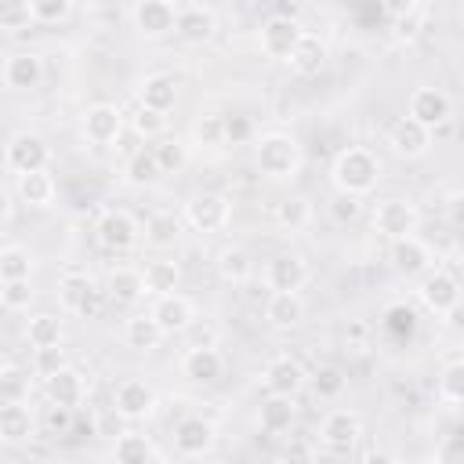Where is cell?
<instances>
[{
	"label": "cell",
	"instance_id": "cell-19",
	"mask_svg": "<svg viewBox=\"0 0 464 464\" xmlns=\"http://www.w3.org/2000/svg\"><path fill=\"white\" fill-rule=\"evenodd\" d=\"M149 315L160 323V330H163V334H185V330H188V326L199 319V315H196L192 297H185V294H178V290L160 294V297L152 301Z\"/></svg>",
	"mask_w": 464,
	"mask_h": 464
},
{
	"label": "cell",
	"instance_id": "cell-42",
	"mask_svg": "<svg viewBox=\"0 0 464 464\" xmlns=\"http://www.w3.org/2000/svg\"><path fill=\"white\" fill-rule=\"evenodd\" d=\"M304 384H312L315 399H341L344 388H348V377L334 362H323V366L312 370V377H304Z\"/></svg>",
	"mask_w": 464,
	"mask_h": 464
},
{
	"label": "cell",
	"instance_id": "cell-15",
	"mask_svg": "<svg viewBox=\"0 0 464 464\" xmlns=\"http://www.w3.org/2000/svg\"><path fill=\"white\" fill-rule=\"evenodd\" d=\"M228 362L218 344H188L181 355V377L192 384H218L225 377Z\"/></svg>",
	"mask_w": 464,
	"mask_h": 464
},
{
	"label": "cell",
	"instance_id": "cell-12",
	"mask_svg": "<svg viewBox=\"0 0 464 464\" xmlns=\"http://www.w3.org/2000/svg\"><path fill=\"white\" fill-rule=\"evenodd\" d=\"M359 435H362V417L348 406H337L319 420V442L334 453H348L359 442Z\"/></svg>",
	"mask_w": 464,
	"mask_h": 464
},
{
	"label": "cell",
	"instance_id": "cell-50",
	"mask_svg": "<svg viewBox=\"0 0 464 464\" xmlns=\"http://www.w3.org/2000/svg\"><path fill=\"white\" fill-rule=\"evenodd\" d=\"M130 127H134V134L138 138H160L163 134V127H167V116L163 112H156V109H145V105H138V112L130 116Z\"/></svg>",
	"mask_w": 464,
	"mask_h": 464
},
{
	"label": "cell",
	"instance_id": "cell-32",
	"mask_svg": "<svg viewBox=\"0 0 464 464\" xmlns=\"http://www.w3.org/2000/svg\"><path fill=\"white\" fill-rule=\"evenodd\" d=\"M163 337L167 334L160 330V323L149 312H138V315H130L123 323V341H127L130 352H156L163 344Z\"/></svg>",
	"mask_w": 464,
	"mask_h": 464
},
{
	"label": "cell",
	"instance_id": "cell-48",
	"mask_svg": "<svg viewBox=\"0 0 464 464\" xmlns=\"http://www.w3.org/2000/svg\"><path fill=\"white\" fill-rule=\"evenodd\" d=\"M25 395H29V373L22 366L7 362L0 373V402L4 399H25Z\"/></svg>",
	"mask_w": 464,
	"mask_h": 464
},
{
	"label": "cell",
	"instance_id": "cell-28",
	"mask_svg": "<svg viewBox=\"0 0 464 464\" xmlns=\"http://www.w3.org/2000/svg\"><path fill=\"white\" fill-rule=\"evenodd\" d=\"M14 192H18V199H22L25 207H33V210H47V207L54 203V196H58V185H54V178H51L47 167H44V170L14 174Z\"/></svg>",
	"mask_w": 464,
	"mask_h": 464
},
{
	"label": "cell",
	"instance_id": "cell-53",
	"mask_svg": "<svg viewBox=\"0 0 464 464\" xmlns=\"http://www.w3.org/2000/svg\"><path fill=\"white\" fill-rule=\"evenodd\" d=\"M359 214H362V199H359V196H344V192L334 196V203H330V218H334V221L344 225V221H355Z\"/></svg>",
	"mask_w": 464,
	"mask_h": 464
},
{
	"label": "cell",
	"instance_id": "cell-46",
	"mask_svg": "<svg viewBox=\"0 0 464 464\" xmlns=\"http://www.w3.org/2000/svg\"><path fill=\"white\" fill-rule=\"evenodd\" d=\"M33 22L29 0H0V29L4 33H22Z\"/></svg>",
	"mask_w": 464,
	"mask_h": 464
},
{
	"label": "cell",
	"instance_id": "cell-39",
	"mask_svg": "<svg viewBox=\"0 0 464 464\" xmlns=\"http://www.w3.org/2000/svg\"><path fill=\"white\" fill-rule=\"evenodd\" d=\"M141 297H145V286H141V272H138V268L120 265V268L109 272V301H116V304H134V301H141Z\"/></svg>",
	"mask_w": 464,
	"mask_h": 464
},
{
	"label": "cell",
	"instance_id": "cell-2",
	"mask_svg": "<svg viewBox=\"0 0 464 464\" xmlns=\"http://www.w3.org/2000/svg\"><path fill=\"white\" fill-rule=\"evenodd\" d=\"M254 167L261 178L268 181H290L301 174L304 167V149L294 134L286 130H268V134H257L254 141Z\"/></svg>",
	"mask_w": 464,
	"mask_h": 464
},
{
	"label": "cell",
	"instance_id": "cell-33",
	"mask_svg": "<svg viewBox=\"0 0 464 464\" xmlns=\"http://www.w3.org/2000/svg\"><path fill=\"white\" fill-rule=\"evenodd\" d=\"M181 283V265L170 261V257H156L141 268V286H145V297H160V294H170L178 290Z\"/></svg>",
	"mask_w": 464,
	"mask_h": 464
},
{
	"label": "cell",
	"instance_id": "cell-40",
	"mask_svg": "<svg viewBox=\"0 0 464 464\" xmlns=\"http://www.w3.org/2000/svg\"><path fill=\"white\" fill-rule=\"evenodd\" d=\"M312 199L308 196H286L283 203H276V225L283 232H301L312 225Z\"/></svg>",
	"mask_w": 464,
	"mask_h": 464
},
{
	"label": "cell",
	"instance_id": "cell-17",
	"mask_svg": "<svg viewBox=\"0 0 464 464\" xmlns=\"http://www.w3.org/2000/svg\"><path fill=\"white\" fill-rule=\"evenodd\" d=\"M174 14H178V7L170 0H134L130 25L145 40H163V36L174 33Z\"/></svg>",
	"mask_w": 464,
	"mask_h": 464
},
{
	"label": "cell",
	"instance_id": "cell-21",
	"mask_svg": "<svg viewBox=\"0 0 464 464\" xmlns=\"http://www.w3.org/2000/svg\"><path fill=\"white\" fill-rule=\"evenodd\" d=\"M0 80L7 91H36L44 83V58L36 51H14L4 58Z\"/></svg>",
	"mask_w": 464,
	"mask_h": 464
},
{
	"label": "cell",
	"instance_id": "cell-30",
	"mask_svg": "<svg viewBox=\"0 0 464 464\" xmlns=\"http://www.w3.org/2000/svg\"><path fill=\"white\" fill-rule=\"evenodd\" d=\"M297 420V402L294 395H268L261 406H257V428L265 435H286Z\"/></svg>",
	"mask_w": 464,
	"mask_h": 464
},
{
	"label": "cell",
	"instance_id": "cell-34",
	"mask_svg": "<svg viewBox=\"0 0 464 464\" xmlns=\"http://www.w3.org/2000/svg\"><path fill=\"white\" fill-rule=\"evenodd\" d=\"M62 337H65V326H62L58 312H33L25 319V341H29L33 352L36 348H54V344H62Z\"/></svg>",
	"mask_w": 464,
	"mask_h": 464
},
{
	"label": "cell",
	"instance_id": "cell-9",
	"mask_svg": "<svg viewBox=\"0 0 464 464\" xmlns=\"http://www.w3.org/2000/svg\"><path fill=\"white\" fill-rule=\"evenodd\" d=\"M431 141H435V130L420 127V123L410 120V116H399V120L388 127V134H384V145H388V152H392L395 160H420V156L431 152Z\"/></svg>",
	"mask_w": 464,
	"mask_h": 464
},
{
	"label": "cell",
	"instance_id": "cell-27",
	"mask_svg": "<svg viewBox=\"0 0 464 464\" xmlns=\"http://www.w3.org/2000/svg\"><path fill=\"white\" fill-rule=\"evenodd\" d=\"M326 58H330L326 40L315 36V33H301L297 44H294V51H290V58H286V65H290L297 76H315V72H323Z\"/></svg>",
	"mask_w": 464,
	"mask_h": 464
},
{
	"label": "cell",
	"instance_id": "cell-26",
	"mask_svg": "<svg viewBox=\"0 0 464 464\" xmlns=\"http://www.w3.org/2000/svg\"><path fill=\"white\" fill-rule=\"evenodd\" d=\"M265 323L276 330H294L304 323V301L297 290H268L265 297Z\"/></svg>",
	"mask_w": 464,
	"mask_h": 464
},
{
	"label": "cell",
	"instance_id": "cell-54",
	"mask_svg": "<svg viewBox=\"0 0 464 464\" xmlns=\"http://www.w3.org/2000/svg\"><path fill=\"white\" fill-rule=\"evenodd\" d=\"M381 11L395 22H406V18H417L420 11V0H381Z\"/></svg>",
	"mask_w": 464,
	"mask_h": 464
},
{
	"label": "cell",
	"instance_id": "cell-8",
	"mask_svg": "<svg viewBox=\"0 0 464 464\" xmlns=\"http://www.w3.org/2000/svg\"><path fill=\"white\" fill-rule=\"evenodd\" d=\"M112 410L116 417L138 424V420H149L156 413V388L141 377H123L112 392Z\"/></svg>",
	"mask_w": 464,
	"mask_h": 464
},
{
	"label": "cell",
	"instance_id": "cell-25",
	"mask_svg": "<svg viewBox=\"0 0 464 464\" xmlns=\"http://www.w3.org/2000/svg\"><path fill=\"white\" fill-rule=\"evenodd\" d=\"M312 279L308 272V261L301 254H276L268 265H265V286L268 290H297Z\"/></svg>",
	"mask_w": 464,
	"mask_h": 464
},
{
	"label": "cell",
	"instance_id": "cell-47",
	"mask_svg": "<svg viewBox=\"0 0 464 464\" xmlns=\"http://www.w3.org/2000/svg\"><path fill=\"white\" fill-rule=\"evenodd\" d=\"M221 130H225V145H246V141L257 138L254 120L243 116V112H228V116H221Z\"/></svg>",
	"mask_w": 464,
	"mask_h": 464
},
{
	"label": "cell",
	"instance_id": "cell-4",
	"mask_svg": "<svg viewBox=\"0 0 464 464\" xmlns=\"http://www.w3.org/2000/svg\"><path fill=\"white\" fill-rule=\"evenodd\" d=\"M181 221L196 232H225L228 221H232V199L225 192H192L185 210H181Z\"/></svg>",
	"mask_w": 464,
	"mask_h": 464
},
{
	"label": "cell",
	"instance_id": "cell-14",
	"mask_svg": "<svg viewBox=\"0 0 464 464\" xmlns=\"http://www.w3.org/2000/svg\"><path fill=\"white\" fill-rule=\"evenodd\" d=\"M301 22L294 14H272L261 22V33H257V44H261V54L265 58H276V62H286L297 36H301Z\"/></svg>",
	"mask_w": 464,
	"mask_h": 464
},
{
	"label": "cell",
	"instance_id": "cell-1",
	"mask_svg": "<svg viewBox=\"0 0 464 464\" xmlns=\"http://www.w3.org/2000/svg\"><path fill=\"white\" fill-rule=\"evenodd\" d=\"M384 167H381V156L366 145H348L334 156L330 163V185L334 192H344V196H370L381 181Z\"/></svg>",
	"mask_w": 464,
	"mask_h": 464
},
{
	"label": "cell",
	"instance_id": "cell-44",
	"mask_svg": "<svg viewBox=\"0 0 464 464\" xmlns=\"http://www.w3.org/2000/svg\"><path fill=\"white\" fill-rule=\"evenodd\" d=\"M36 290H33V279H0V304L7 312H25L33 304Z\"/></svg>",
	"mask_w": 464,
	"mask_h": 464
},
{
	"label": "cell",
	"instance_id": "cell-56",
	"mask_svg": "<svg viewBox=\"0 0 464 464\" xmlns=\"http://www.w3.org/2000/svg\"><path fill=\"white\" fill-rule=\"evenodd\" d=\"M457 453H460V435H450V439H446V446H442L435 457H439V460H453Z\"/></svg>",
	"mask_w": 464,
	"mask_h": 464
},
{
	"label": "cell",
	"instance_id": "cell-49",
	"mask_svg": "<svg viewBox=\"0 0 464 464\" xmlns=\"http://www.w3.org/2000/svg\"><path fill=\"white\" fill-rule=\"evenodd\" d=\"M29 7H33V22L54 25V22H65L72 14L76 0H29Z\"/></svg>",
	"mask_w": 464,
	"mask_h": 464
},
{
	"label": "cell",
	"instance_id": "cell-31",
	"mask_svg": "<svg viewBox=\"0 0 464 464\" xmlns=\"http://www.w3.org/2000/svg\"><path fill=\"white\" fill-rule=\"evenodd\" d=\"M181 228H185V221H181L174 210H152V214L145 218V225H141V236H145L149 246L167 250V246H174V243L181 239Z\"/></svg>",
	"mask_w": 464,
	"mask_h": 464
},
{
	"label": "cell",
	"instance_id": "cell-38",
	"mask_svg": "<svg viewBox=\"0 0 464 464\" xmlns=\"http://www.w3.org/2000/svg\"><path fill=\"white\" fill-rule=\"evenodd\" d=\"M160 457L163 453L156 450V442L138 431H123L112 442V460H120V464H145V460H160Z\"/></svg>",
	"mask_w": 464,
	"mask_h": 464
},
{
	"label": "cell",
	"instance_id": "cell-7",
	"mask_svg": "<svg viewBox=\"0 0 464 464\" xmlns=\"http://www.w3.org/2000/svg\"><path fill=\"white\" fill-rule=\"evenodd\" d=\"M420 228V210L410 196H388L373 207V232H381L384 239H402L413 236Z\"/></svg>",
	"mask_w": 464,
	"mask_h": 464
},
{
	"label": "cell",
	"instance_id": "cell-58",
	"mask_svg": "<svg viewBox=\"0 0 464 464\" xmlns=\"http://www.w3.org/2000/svg\"><path fill=\"white\" fill-rule=\"evenodd\" d=\"M4 366H7V362H4V359H0V373H4Z\"/></svg>",
	"mask_w": 464,
	"mask_h": 464
},
{
	"label": "cell",
	"instance_id": "cell-24",
	"mask_svg": "<svg viewBox=\"0 0 464 464\" xmlns=\"http://www.w3.org/2000/svg\"><path fill=\"white\" fill-rule=\"evenodd\" d=\"M36 435V413L25 406V399H4L0 402V442L22 446Z\"/></svg>",
	"mask_w": 464,
	"mask_h": 464
},
{
	"label": "cell",
	"instance_id": "cell-41",
	"mask_svg": "<svg viewBox=\"0 0 464 464\" xmlns=\"http://www.w3.org/2000/svg\"><path fill=\"white\" fill-rule=\"evenodd\" d=\"M33 250L22 246V243H11V246H0V279H33Z\"/></svg>",
	"mask_w": 464,
	"mask_h": 464
},
{
	"label": "cell",
	"instance_id": "cell-35",
	"mask_svg": "<svg viewBox=\"0 0 464 464\" xmlns=\"http://www.w3.org/2000/svg\"><path fill=\"white\" fill-rule=\"evenodd\" d=\"M214 272H218V279L221 283H228V286H243L246 279H250V272H254V265H250V254L243 250V246H221L218 250V257H214Z\"/></svg>",
	"mask_w": 464,
	"mask_h": 464
},
{
	"label": "cell",
	"instance_id": "cell-18",
	"mask_svg": "<svg viewBox=\"0 0 464 464\" xmlns=\"http://www.w3.org/2000/svg\"><path fill=\"white\" fill-rule=\"evenodd\" d=\"M304 366L294 355H272L261 366V388L265 395H297L304 388Z\"/></svg>",
	"mask_w": 464,
	"mask_h": 464
},
{
	"label": "cell",
	"instance_id": "cell-22",
	"mask_svg": "<svg viewBox=\"0 0 464 464\" xmlns=\"http://www.w3.org/2000/svg\"><path fill=\"white\" fill-rule=\"evenodd\" d=\"M214 33H218V14L210 7H203V4L178 7V14H174V36L181 44H192L196 47V44L214 40Z\"/></svg>",
	"mask_w": 464,
	"mask_h": 464
},
{
	"label": "cell",
	"instance_id": "cell-43",
	"mask_svg": "<svg viewBox=\"0 0 464 464\" xmlns=\"http://www.w3.org/2000/svg\"><path fill=\"white\" fill-rule=\"evenodd\" d=\"M160 178H163V174H160V167H156V160H152L149 149H138V152L127 160V167H123V181L134 185V188H149V185H156Z\"/></svg>",
	"mask_w": 464,
	"mask_h": 464
},
{
	"label": "cell",
	"instance_id": "cell-11",
	"mask_svg": "<svg viewBox=\"0 0 464 464\" xmlns=\"http://www.w3.org/2000/svg\"><path fill=\"white\" fill-rule=\"evenodd\" d=\"M80 130H83V138H87L91 145L109 149V145H116L120 134H123V112H120L112 102H94V105L83 109Z\"/></svg>",
	"mask_w": 464,
	"mask_h": 464
},
{
	"label": "cell",
	"instance_id": "cell-45",
	"mask_svg": "<svg viewBox=\"0 0 464 464\" xmlns=\"http://www.w3.org/2000/svg\"><path fill=\"white\" fill-rule=\"evenodd\" d=\"M192 141L203 149H221L225 145V130H221V112H203L192 123Z\"/></svg>",
	"mask_w": 464,
	"mask_h": 464
},
{
	"label": "cell",
	"instance_id": "cell-37",
	"mask_svg": "<svg viewBox=\"0 0 464 464\" xmlns=\"http://www.w3.org/2000/svg\"><path fill=\"white\" fill-rule=\"evenodd\" d=\"M149 152H152L160 174H181L185 163H188V145H185L181 138H174V134H160V138H152Z\"/></svg>",
	"mask_w": 464,
	"mask_h": 464
},
{
	"label": "cell",
	"instance_id": "cell-52",
	"mask_svg": "<svg viewBox=\"0 0 464 464\" xmlns=\"http://www.w3.org/2000/svg\"><path fill=\"white\" fill-rule=\"evenodd\" d=\"M72 417H76V410H65V406H54V402H47V413H44V428H47V435H69V428H72Z\"/></svg>",
	"mask_w": 464,
	"mask_h": 464
},
{
	"label": "cell",
	"instance_id": "cell-20",
	"mask_svg": "<svg viewBox=\"0 0 464 464\" xmlns=\"http://www.w3.org/2000/svg\"><path fill=\"white\" fill-rule=\"evenodd\" d=\"M44 395H47V402H54V406H65V410H80L83 402H87V377L76 370V366H62V370H54L51 377H44Z\"/></svg>",
	"mask_w": 464,
	"mask_h": 464
},
{
	"label": "cell",
	"instance_id": "cell-3",
	"mask_svg": "<svg viewBox=\"0 0 464 464\" xmlns=\"http://www.w3.org/2000/svg\"><path fill=\"white\" fill-rule=\"evenodd\" d=\"M417 301L424 312H431L435 319H453L457 308H460V279L442 268V265H431L424 276H417Z\"/></svg>",
	"mask_w": 464,
	"mask_h": 464
},
{
	"label": "cell",
	"instance_id": "cell-29",
	"mask_svg": "<svg viewBox=\"0 0 464 464\" xmlns=\"http://www.w3.org/2000/svg\"><path fill=\"white\" fill-rule=\"evenodd\" d=\"M178 80L170 76V72H152V76H145L141 83H138V105H145V109H156V112H170L174 105H178Z\"/></svg>",
	"mask_w": 464,
	"mask_h": 464
},
{
	"label": "cell",
	"instance_id": "cell-36",
	"mask_svg": "<svg viewBox=\"0 0 464 464\" xmlns=\"http://www.w3.org/2000/svg\"><path fill=\"white\" fill-rule=\"evenodd\" d=\"M435 395H439L450 410H460V402H464V359H460L457 352L442 362L439 381H435Z\"/></svg>",
	"mask_w": 464,
	"mask_h": 464
},
{
	"label": "cell",
	"instance_id": "cell-6",
	"mask_svg": "<svg viewBox=\"0 0 464 464\" xmlns=\"http://www.w3.org/2000/svg\"><path fill=\"white\" fill-rule=\"evenodd\" d=\"M94 239L102 250H112V254H127L130 246H138L141 239V225L130 210H120V207H105L94 221Z\"/></svg>",
	"mask_w": 464,
	"mask_h": 464
},
{
	"label": "cell",
	"instance_id": "cell-13",
	"mask_svg": "<svg viewBox=\"0 0 464 464\" xmlns=\"http://www.w3.org/2000/svg\"><path fill=\"white\" fill-rule=\"evenodd\" d=\"M170 435H174V450H178L181 457H203V453H210L214 442H218V428H214V420L203 417V413H185V417L174 424Z\"/></svg>",
	"mask_w": 464,
	"mask_h": 464
},
{
	"label": "cell",
	"instance_id": "cell-55",
	"mask_svg": "<svg viewBox=\"0 0 464 464\" xmlns=\"http://www.w3.org/2000/svg\"><path fill=\"white\" fill-rule=\"evenodd\" d=\"M446 214L453 225H460V188H450V199H446Z\"/></svg>",
	"mask_w": 464,
	"mask_h": 464
},
{
	"label": "cell",
	"instance_id": "cell-51",
	"mask_svg": "<svg viewBox=\"0 0 464 464\" xmlns=\"http://www.w3.org/2000/svg\"><path fill=\"white\" fill-rule=\"evenodd\" d=\"M33 355H36V359H33L36 377H51L54 370L65 366V348H62V344H54V348H36Z\"/></svg>",
	"mask_w": 464,
	"mask_h": 464
},
{
	"label": "cell",
	"instance_id": "cell-10",
	"mask_svg": "<svg viewBox=\"0 0 464 464\" xmlns=\"http://www.w3.org/2000/svg\"><path fill=\"white\" fill-rule=\"evenodd\" d=\"M406 116L417 120V123L428 127V130H439V127H446L450 116H453V102H450L446 91L420 83V87H413V94H410V102H406Z\"/></svg>",
	"mask_w": 464,
	"mask_h": 464
},
{
	"label": "cell",
	"instance_id": "cell-57",
	"mask_svg": "<svg viewBox=\"0 0 464 464\" xmlns=\"http://www.w3.org/2000/svg\"><path fill=\"white\" fill-rule=\"evenodd\" d=\"M7 218H11V192L0 185V225H4Z\"/></svg>",
	"mask_w": 464,
	"mask_h": 464
},
{
	"label": "cell",
	"instance_id": "cell-23",
	"mask_svg": "<svg viewBox=\"0 0 464 464\" xmlns=\"http://www.w3.org/2000/svg\"><path fill=\"white\" fill-rule=\"evenodd\" d=\"M58 304L65 312H72V315H94L98 312V290H94L91 276L87 272H76V268L65 272L58 279Z\"/></svg>",
	"mask_w": 464,
	"mask_h": 464
},
{
	"label": "cell",
	"instance_id": "cell-5",
	"mask_svg": "<svg viewBox=\"0 0 464 464\" xmlns=\"http://www.w3.org/2000/svg\"><path fill=\"white\" fill-rule=\"evenodd\" d=\"M51 163V141L40 130H14L4 145V167L11 174H25V170H44Z\"/></svg>",
	"mask_w": 464,
	"mask_h": 464
},
{
	"label": "cell",
	"instance_id": "cell-16",
	"mask_svg": "<svg viewBox=\"0 0 464 464\" xmlns=\"http://www.w3.org/2000/svg\"><path fill=\"white\" fill-rule=\"evenodd\" d=\"M392 246H388V261H392V268L399 272V276H406V279H417V276H424L431 265H435V254H431V246L413 232V236H402V239H388Z\"/></svg>",
	"mask_w": 464,
	"mask_h": 464
}]
</instances>
